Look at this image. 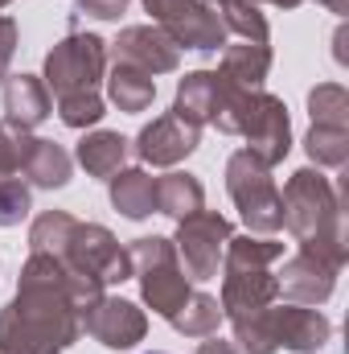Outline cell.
<instances>
[{
	"instance_id": "cell-1",
	"label": "cell",
	"mask_w": 349,
	"mask_h": 354,
	"mask_svg": "<svg viewBox=\"0 0 349 354\" xmlns=\"http://www.w3.org/2000/svg\"><path fill=\"white\" fill-rule=\"evenodd\" d=\"M103 292V280L70 272L58 256L29 252L17 297L0 309V354H66L83 334V313Z\"/></svg>"
},
{
	"instance_id": "cell-2",
	"label": "cell",
	"mask_w": 349,
	"mask_h": 354,
	"mask_svg": "<svg viewBox=\"0 0 349 354\" xmlns=\"http://www.w3.org/2000/svg\"><path fill=\"white\" fill-rule=\"evenodd\" d=\"M283 198V227L300 243V252L325 260L329 268H346L349 260V235H346V185H333L321 169H296L288 185L279 189Z\"/></svg>"
},
{
	"instance_id": "cell-3",
	"label": "cell",
	"mask_w": 349,
	"mask_h": 354,
	"mask_svg": "<svg viewBox=\"0 0 349 354\" xmlns=\"http://www.w3.org/2000/svg\"><path fill=\"white\" fill-rule=\"evenodd\" d=\"M218 132L226 136H243L247 140V153L263 161L267 169L283 165V157L292 153V120H288V107L279 95L271 91H247V87H230L222 83L218 91V107H214V120H210Z\"/></svg>"
},
{
	"instance_id": "cell-4",
	"label": "cell",
	"mask_w": 349,
	"mask_h": 354,
	"mask_svg": "<svg viewBox=\"0 0 349 354\" xmlns=\"http://www.w3.org/2000/svg\"><path fill=\"white\" fill-rule=\"evenodd\" d=\"M128 256H132V276L140 280L144 305H148L157 317L173 322L177 313H181V305L193 297V280H189L185 268H181V256H177L173 239H165V235L132 239Z\"/></svg>"
},
{
	"instance_id": "cell-5",
	"label": "cell",
	"mask_w": 349,
	"mask_h": 354,
	"mask_svg": "<svg viewBox=\"0 0 349 354\" xmlns=\"http://www.w3.org/2000/svg\"><path fill=\"white\" fill-rule=\"evenodd\" d=\"M226 194L239 206V214H243V223H247L251 235H275V231H283L279 185H275L271 169L263 161H255L247 149L230 153V161H226Z\"/></svg>"
},
{
	"instance_id": "cell-6",
	"label": "cell",
	"mask_w": 349,
	"mask_h": 354,
	"mask_svg": "<svg viewBox=\"0 0 349 354\" xmlns=\"http://www.w3.org/2000/svg\"><path fill=\"white\" fill-rule=\"evenodd\" d=\"M103 75H107V41L99 33H66L41 62V83L46 91H54V99L99 91Z\"/></svg>"
},
{
	"instance_id": "cell-7",
	"label": "cell",
	"mask_w": 349,
	"mask_h": 354,
	"mask_svg": "<svg viewBox=\"0 0 349 354\" xmlns=\"http://www.w3.org/2000/svg\"><path fill=\"white\" fill-rule=\"evenodd\" d=\"M144 12H152V25L165 29L177 41V50L218 54L226 46V29L206 0H140Z\"/></svg>"
},
{
	"instance_id": "cell-8",
	"label": "cell",
	"mask_w": 349,
	"mask_h": 354,
	"mask_svg": "<svg viewBox=\"0 0 349 354\" xmlns=\"http://www.w3.org/2000/svg\"><path fill=\"white\" fill-rule=\"evenodd\" d=\"M230 235H235V227L218 210H197V214L181 218L177 235H173V248L181 256L185 276L189 280H214L222 272V252H226Z\"/></svg>"
},
{
	"instance_id": "cell-9",
	"label": "cell",
	"mask_w": 349,
	"mask_h": 354,
	"mask_svg": "<svg viewBox=\"0 0 349 354\" xmlns=\"http://www.w3.org/2000/svg\"><path fill=\"white\" fill-rule=\"evenodd\" d=\"M58 260L70 268V272H87L103 284H123L132 280V256L128 248H119V239L99 227V223H74L66 248L58 252Z\"/></svg>"
},
{
	"instance_id": "cell-10",
	"label": "cell",
	"mask_w": 349,
	"mask_h": 354,
	"mask_svg": "<svg viewBox=\"0 0 349 354\" xmlns=\"http://www.w3.org/2000/svg\"><path fill=\"white\" fill-rule=\"evenodd\" d=\"M83 330H87L99 346H107V351H132L148 334V313L136 301H123V297H107L103 292L87 313H83Z\"/></svg>"
},
{
	"instance_id": "cell-11",
	"label": "cell",
	"mask_w": 349,
	"mask_h": 354,
	"mask_svg": "<svg viewBox=\"0 0 349 354\" xmlns=\"http://www.w3.org/2000/svg\"><path fill=\"white\" fill-rule=\"evenodd\" d=\"M107 54H111V62L140 66L152 79L157 75H173L177 66H181L177 41L165 29H157V25H128V29H119V37L107 46Z\"/></svg>"
},
{
	"instance_id": "cell-12",
	"label": "cell",
	"mask_w": 349,
	"mask_h": 354,
	"mask_svg": "<svg viewBox=\"0 0 349 354\" xmlns=\"http://www.w3.org/2000/svg\"><path fill=\"white\" fill-rule=\"evenodd\" d=\"M279 301V284L271 268H222V322L263 313Z\"/></svg>"
},
{
	"instance_id": "cell-13",
	"label": "cell",
	"mask_w": 349,
	"mask_h": 354,
	"mask_svg": "<svg viewBox=\"0 0 349 354\" xmlns=\"http://www.w3.org/2000/svg\"><path fill=\"white\" fill-rule=\"evenodd\" d=\"M197 145H201V128L177 120L173 111H169V115H157L152 124L140 128V136H136V157H140L144 165L169 169L177 161H185L189 153H197Z\"/></svg>"
},
{
	"instance_id": "cell-14",
	"label": "cell",
	"mask_w": 349,
	"mask_h": 354,
	"mask_svg": "<svg viewBox=\"0 0 349 354\" xmlns=\"http://www.w3.org/2000/svg\"><path fill=\"white\" fill-rule=\"evenodd\" d=\"M271 334L275 346L296 354H317L329 338H333V322L317 309V305H275L271 309Z\"/></svg>"
},
{
	"instance_id": "cell-15",
	"label": "cell",
	"mask_w": 349,
	"mask_h": 354,
	"mask_svg": "<svg viewBox=\"0 0 349 354\" xmlns=\"http://www.w3.org/2000/svg\"><path fill=\"white\" fill-rule=\"evenodd\" d=\"M337 276L341 272L329 268L325 260H317L308 252H296L275 272V284H279V297H288L292 305H325L337 288Z\"/></svg>"
},
{
	"instance_id": "cell-16",
	"label": "cell",
	"mask_w": 349,
	"mask_h": 354,
	"mask_svg": "<svg viewBox=\"0 0 349 354\" xmlns=\"http://www.w3.org/2000/svg\"><path fill=\"white\" fill-rule=\"evenodd\" d=\"M54 115V95L46 91L41 75H8L4 79V120L12 128H37Z\"/></svg>"
},
{
	"instance_id": "cell-17",
	"label": "cell",
	"mask_w": 349,
	"mask_h": 354,
	"mask_svg": "<svg viewBox=\"0 0 349 354\" xmlns=\"http://www.w3.org/2000/svg\"><path fill=\"white\" fill-rule=\"evenodd\" d=\"M21 174L29 181V189H62L74 177V157L46 136H29L25 157H21Z\"/></svg>"
},
{
	"instance_id": "cell-18",
	"label": "cell",
	"mask_w": 349,
	"mask_h": 354,
	"mask_svg": "<svg viewBox=\"0 0 349 354\" xmlns=\"http://www.w3.org/2000/svg\"><path fill=\"white\" fill-rule=\"evenodd\" d=\"M128 153H132V140L119 136V132H107V128H94L79 140L74 149V161L87 169V177L99 181H111L119 169H128Z\"/></svg>"
},
{
	"instance_id": "cell-19",
	"label": "cell",
	"mask_w": 349,
	"mask_h": 354,
	"mask_svg": "<svg viewBox=\"0 0 349 354\" xmlns=\"http://www.w3.org/2000/svg\"><path fill=\"white\" fill-rule=\"evenodd\" d=\"M267 75H271V46H259V41L222 46V58H218V79L222 83L259 91L267 83Z\"/></svg>"
},
{
	"instance_id": "cell-20",
	"label": "cell",
	"mask_w": 349,
	"mask_h": 354,
	"mask_svg": "<svg viewBox=\"0 0 349 354\" xmlns=\"http://www.w3.org/2000/svg\"><path fill=\"white\" fill-rule=\"evenodd\" d=\"M218 91H222V79L218 71H189L181 83H177V99H173V115L201 128L214 120V107H218Z\"/></svg>"
},
{
	"instance_id": "cell-21",
	"label": "cell",
	"mask_w": 349,
	"mask_h": 354,
	"mask_svg": "<svg viewBox=\"0 0 349 354\" xmlns=\"http://www.w3.org/2000/svg\"><path fill=\"white\" fill-rule=\"evenodd\" d=\"M103 79H107V99H111L119 111H128V115L148 111L152 99H157V79H152L148 71H140V66L111 62V71H107Z\"/></svg>"
},
{
	"instance_id": "cell-22",
	"label": "cell",
	"mask_w": 349,
	"mask_h": 354,
	"mask_svg": "<svg viewBox=\"0 0 349 354\" xmlns=\"http://www.w3.org/2000/svg\"><path fill=\"white\" fill-rule=\"evenodd\" d=\"M107 198L123 218L140 223L157 210V177H148L144 169H119L107 181Z\"/></svg>"
},
{
	"instance_id": "cell-23",
	"label": "cell",
	"mask_w": 349,
	"mask_h": 354,
	"mask_svg": "<svg viewBox=\"0 0 349 354\" xmlns=\"http://www.w3.org/2000/svg\"><path fill=\"white\" fill-rule=\"evenodd\" d=\"M157 210L161 214H169V218H189V214H197V210H206V189H201V181L193 174H165L157 177Z\"/></svg>"
},
{
	"instance_id": "cell-24",
	"label": "cell",
	"mask_w": 349,
	"mask_h": 354,
	"mask_svg": "<svg viewBox=\"0 0 349 354\" xmlns=\"http://www.w3.org/2000/svg\"><path fill=\"white\" fill-rule=\"evenodd\" d=\"M210 4H214V12L222 21L226 37L235 33L239 41H259V46H267L271 29H267V17L259 12V4H251V0H210Z\"/></svg>"
},
{
	"instance_id": "cell-25",
	"label": "cell",
	"mask_w": 349,
	"mask_h": 354,
	"mask_svg": "<svg viewBox=\"0 0 349 354\" xmlns=\"http://www.w3.org/2000/svg\"><path fill=\"white\" fill-rule=\"evenodd\" d=\"M283 260V243H275L271 235H230L226 252H222V268H271Z\"/></svg>"
},
{
	"instance_id": "cell-26",
	"label": "cell",
	"mask_w": 349,
	"mask_h": 354,
	"mask_svg": "<svg viewBox=\"0 0 349 354\" xmlns=\"http://www.w3.org/2000/svg\"><path fill=\"white\" fill-rule=\"evenodd\" d=\"M304 153L317 169H346L349 161V128H329V124H312L304 136Z\"/></svg>"
},
{
	"instance_id": "cell-27",
	"label": "cell",
	"mask_w": 349,
	"mask_h": 354,
	"mask_svg": "<svg viewBox=\"0 0 349 354\" xmlns=\"http://www.w3.org/2000/svg\"><path fill=\"white\" fill-rule=\"evenodd\" d=\"M169 326H173L177 334H185V338H210V334H218V326H222V305H218V297H210V292H193Z\"/></svg>"
},
{
	"instance_id": "cell-28",
	"label": "cell",
	"mask_w": 349,
	"mask_h": 354,
	"mask_svg": "<svg viewBox=\"0 0 349 354\" xmlns=\"http://www.w3.org/2000/svg\"><path fill=\"white\" fill-rule=\"evenodd\" d=\"M74 214H66V210H41L37 218H33V227H29V252H46V256H58L62 248H66V239H70V231H74Z\"/></svg>"
},
{
	"instance_id": "cell-29",
	"label": "cell",
	"mask_w": 349,
	"mask_h": 354,
	"mask_svg": "<svg viewBox=\"0 0 349 354\" xmlns=\"http://www.w3.org/2000/svg\"><path fill=\"white\" fill-rule=\"evenodd\" d=\"M308 115L312 124L329 128H349V91L341 83H321L308 91Z\"/></svg>"
},
{
	"instance_id": "cell-30",
	"label": "cell",
	"mask_w": 349,
	"mask_h": 354,
	"mask_svg": "<svg viewBox=\"0 0 349 354\" xmlns=\"http://www.w3.org/2000/svg\"><path fill=\"white\" fill-rule=\"evenodd\" d=\"M103 115H107V99H103L99 91H87V95H62V99H58V120H62L66 128H74V132L94 128Z\"/></svg>"
},
{
	"instance_id": "cell-31",
	"label": "cell",
	"mask_w": 349,
	"mask_h": 354,
	"mask_svg": "<svg viewBox=\"0 0 349 354\" xmlns=\"http://www.w3.org/2000/svg\"><path fill=\"white\" fill-rule=\"evenodd\" d=\"M33 210V189L25 177H0V227H21Z\"/></svg>"
},
{
	"instance_id": "cell-32",
	"label": "cell",
	"mask_w": 349,
	"mask_h": 354,
	"mask_svg": "<svg viewBox=\"0 0 349 354\" xmlns=\"http://www.w3.org/2000/svg\"><path fill=\"white\" fill-rule=\"evenodd\" d=\"M25 145H29V132L25 128H12L8 120H0V177H21V157H25Z\"/></svg>"
},
{
	"instance_id": "cell-33",
	"label": "cell",
	"mask_w": 349,
	"mask_h": 354,
	"mask_svg": "<svg viewBox=\"0 0 349 354\" xmlns=\"http://www.w3.org/2000/svg\"><path fill=\"white\" fill-rule=\"evenodd\" d=\"M17 41H21L17 21H12V17H0V87H4V79H8V66H12Z\"/></svg>"
},
{
	"instance_id": "cell-34",
	"label": "cell",
	"mask_w": 349,
	"mask_h": 354,
	"mask_svg": "<svg viewBox=\"0 0 349 354\" xmlns=\"http://www.w3.org/2000/svg\"><path fill=\"white\" fill-rule=\"evenodd\" d=\"M79 12H87L94 21H119L128 12V0H74Z\"/></svg>"
},
{
	"instance_id": "cell-35",
	"label": "cell",
	"mask_w": 349,
	"mask_h": 354,
	"mask_svg": "<svg viewBox=\"0 0 349 354\" xmlns=\"http://www.w3.org/2000/svg\"><path fill=\"white\" fill-rule=\"evenodd\" d=\"M197 354H243L235 342H226V338H218V334H210L201 346H197Z\"/></svg>"
},
{
	"instance_id": "cell-36",
	"label": "cell",
	"mask_w": 349,
	"mask_h": 354,
	"mask_svg": "<svg viewBox=\"0 0 349 354\" xmlns=\"http://www.w3.org/2000/svg\"><path fill=\"white\" fill-rule=\"evenodd\" d=\"M317 4H325L329 12H337V17H346L349 12V0H317Z\"/></svg>"
},
{
	"instance_id": "cell-37",
	"label": "cell",
	"mask_w": 349,
	"mask_h": 354,
	"mask_svg": "<svg viewBox=\"0 0 349 354\" xmlns=\"http://www.w3.org/2000/svg\"><path fill=\"white\" fill-rule=\"evenodd\" d=\"M210 4V0H206ZM251 4H275V8H300L304 0H251Z\"/></svg>"
},
{
	"instance_id": "cell-38",
	"label": "cell",
	"mask_w": 349,
	"mask_h": 354,
	"mask_svg": "<svg viewBox=\"0 0 349 354\" xmlns=\"http://www.w3.org/2000/svg\"><path fill=\"white\" fill-rule=\"evenodd\" d=\"M4 4H12V0H0V8H4Z\"/></svg>"
}]
</instances>
